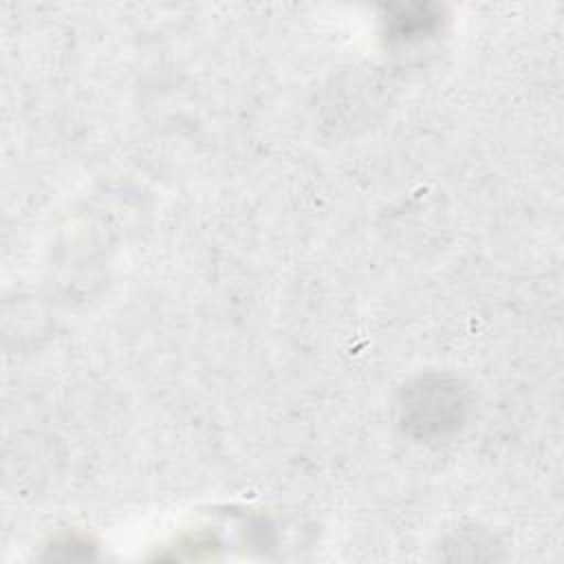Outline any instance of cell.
<instances>
[{"mask_svg":"<svg viewBox=\"0 0 564 564\" xmlns=\"http://www.w3.org/2000/svg\"><path fill=\"white\" fill-rule=\"evenodd\" d=\"M463 401L454 386L443 381H419L410 390L403 405V419L408 425H416L421 434H443L460 421Z\"/></svg>","mask_w":564,"mask_h":564,"instance_id":"cell-1","label":"cell"}]
</instances>
